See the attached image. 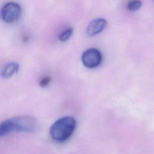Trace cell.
Listing matches in <instances>:
<instances>
[{
    "label": "cell",
    "instance_id": "obj_2",
    "mask_svg": "<svg viewBox=\"0 0 154 154\" xmlns=\"http://www.w3.org/2000/svg\"><path fill=\"white\" fill-rule=\"evenodd\" d=\"M75 119L71 116H65L56 120L51 126L49 134L51 138L57 142L67 140L76 128Z\"/></svg>",
    "mask_w": 154,
    "mask_h": 154
},
{
    "label": "cell",
    "instance_id": "obj_8",
    "mask_svg": "<svg viewBox=\"0 0 154 154\" xmlns=\"http://www.w3.org/2000/svg\"><path fill=\"white\" fill-rule=\"evenodd\" d=\"M142 5V2L140 1H131L128 2L127 8L129 11H136L138 10Z\"/></svg>",
    "mask_w": 154,
    "mask_h": 154
},
{
    "label": "cell",
    "instance_id": "obj_1",
    "mask_svg": "<svg viewBox=\"0 0 154 154\" xmlns=\"http://www.w3.org/2000/svg\"><path fill=\"white\" fill-rule=\"evenodd\" d=\"M37 127V121L31 116L14 117L0 123V137L14 132H32Z\"/></svg>",
    "mask_w": 154,
    "mask_h": 154
},
{
    "label": "cell",
    "instance_id": "obj_7",
    "mask_svg": "<svg viewBox=\"0 0 154 154\" xmlns=\"http://www.w3.org/2000/svg\"><path fill=\"white\" fill-rule=\"evenodd\" d=\"M73 32V29L72 28H67L64 31H63L58 36V39L61 42H65L69 40L72 36Z\"/></svg>",
    "mask_w": 154,
    "mask_h": 154
},
{
    "label": "cell",
    "instance_id": "obj_6",
    "mask_svg": "<svg viewBox=\"0 0 154 154\" xmlns=\"http://www.w3.org/2000/svg\"><path fill=\"white\" fill-rule=\"evenodd\" d=\"M19 66L16 62H10L7 63L2 69L1 76L3 78H9L17 72Z\"/></svg>",
    "mask_w": 154,
    "mask_h": 154
},
{
    "label": "cell",
    "instance_id": "obj_4",
    "mask_svg": "<svg viewBox=\"0 0 154 154\" xmlns=\"http://www.w3.org/2000/svg\"><path fill=\"white\" fill-rule=\"evenodd\" d=\"M102 59L101 52L96 48H90L85 50L81 55L82 64L88 68H94L98 66Z\"/></svg>",
    "mask_w": 154,
    "mask_h": 154
},
{
    "label": "cell",
    "instance_id": "obj_5",
    "mask_svg": "<svg viewBox=\"0 0 154 154\" xmlns=\"http://www.w3.org/2000/svg\"><path fill=\"white\" fill-rule=\"evenodd\" d=\"M106 25V20L105 19L101 17L95 18L88 23L86 29V34L90 37L94 36L102 31Z\"/></svg>",
    "mask_w": 154,
    "mask_h": 154
},
{
    "label": "cell",
    "instance_id": "obj_9",
    "mask_svg": "<svg viewBox=\"0 0 154 154\" xmlns=\"http://www.w3.org/2000/svg\"><path fill=\"white\" fill-rule=\"evenodd\" d=\"M51 78L49 76H46L44 78H43L40 81V86L42 87H46L50 82Z\"/></svg>",
    "mask_w": 154,
    "mask_h": 154
},
{
    "label": "cell",
    "instance_id": "obj_3",
    "mask_svg": "<svg viewBox=\"0 0 154 154\" xmlns=\"http://www.w3.org/2000/svg\"><path fill=\"white\" fill-rule=\"evenodd\" d=\"M21 12L22 8L19 4L10 2L4 4L1 8L0 15L5 22L13 23L19 18Z\"/></svg>",
    "mask_w": 154,
    "mask_h": 154
}]
</instances>
